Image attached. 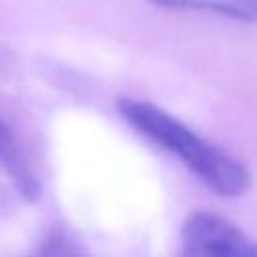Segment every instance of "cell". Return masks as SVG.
Returning a JSON list of instances; mask_svg holds the SVG:
<instances>
[{
    "label": "cell",
    "mask_w": 257,
    "mask_h": 257,
    "mask_svg": "<svg viewBox=\"0 0 257 257\" xmlns=\"http://www.w3.org/2000/svg\"><path fill=\"white\" fill-rule=\"evenodd\" d=\"M116 108L126 124L159 149L175 155L215 193L223 197H239L249 189L251 175L245 163L197 135L171 112L137 98H122Z\"/></svg>",
    "instance_id": "obj_1"
},
{
    "label": "cell",
    "mask_w": 257,
    "mask_h": 257,
    "mask_svg": "<svg viewBox=\"0 0 257 257\" xmlns=\"http://www.w3.org/2000/svg\"><path fill=\"white\" fill-rule=\"evenodd\" d=\"M183 257H257V241L211 211L191 213L181 227Z\"/></svg>",
    "instance_id": "obj_2"
},
{
    "label": "cell",
    "mask_w": 257,
    "mask_h": 257,
    "mask_svg": "<svg viewBox=\"0 0 257 257\" xmlns=\"http://www.w3.org/2000/svg\"><path fill=\"white\" fill-rule=\"evenodd\" d=\"M0 167L10 175V179L14 181L16 189L20 191L22 197L34 201L40 193L38 181L32 173V169L28 167L24 155L20 153V147L10 131V126L0 118Z\"/></svg>",
    "instance_id": "obj_3"
},
{
    "label": "cell",
    "mask_w": 257,
    "mask_h": 257,
    "mask_svg": "<svg viewBox=\"0 0 257 257\" xmlns=\"http://www.w3.org/2000/svg\"><path fill=\"white\" fill-rule=\"evenodd\" d=\"M151 2L171 8L215 12L237 20H257V0H151Z\"/></svg>",
    "instance_id": "obj_4"
},
{
    "label": "cell",
    "mask_w": 257,
    "mask_h": 257,
    "mask_svg": "<svg viewBox=\"0 0 257 257\" xmlns=\"http://www.w3.org/2000/svg\"><path fill=\"white\" fill-rule=\"evenodd\" d=\"M26 257H86L80 247L70 241L66 235L62 233H54L50 237H46L32 253H28Z\"/></svg>",
    "instance_id": "obj_5"
}]
</instances>
